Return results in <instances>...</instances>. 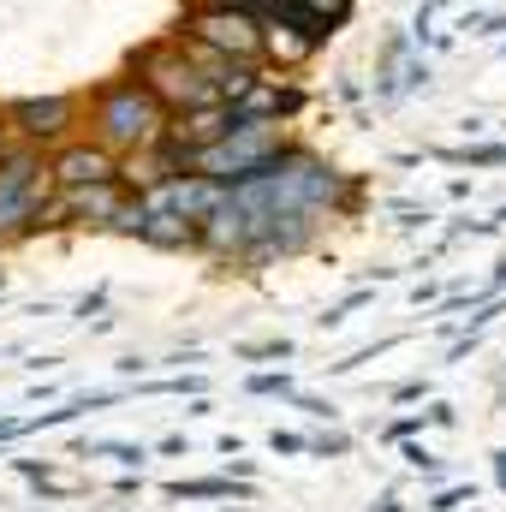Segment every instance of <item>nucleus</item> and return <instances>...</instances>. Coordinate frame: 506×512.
Returning <instances> with one entry per match:
<instances>
[{
    "label": "nucleus",
    "instance_id": "nucleus-1",
    "mask_svg": "<svg viewBox=\"0 0 506 512\" xmlns=\"http://www.w3.org/2000/svg\"><path fill=\"white\" fill-rule=\"evenodd\" d=\"M167 120H173V114H167L137 78L102 84L96 102H90V137H96L102 149H114V155H131V149L161 143V137H167Z\"/></svg>",
    "mask_w": 506,
    "mask_h": 512
},
{
    "label": "nucleus",
    "instance_id": "nucleus-2",
    "mask_svg": "<svg viewBox=\"0 0 506 512\" xmlns=\"http://www.w3.org/2000/svg\"><path fill=\"white\" fill-rule=\"evenodd\" d=\"M131 78L167 108V114H191V108H209V102H221L215 96V84H209V72L179 48V36H161V42H143L137 54H131Z\"/></svg>",
    "mask_w": 506,
    "mask_h": 512
},
{
    "label": "nucleus",
    "instance_id": "nucleus-3",
    "mask_svg": "<svg viewBox=\"0 0 506 512\" xmlns=\"http://www.w3.org/2000/svg\"><path fill=\"white\" fill-rule=\"evenodd\" d=\"M48 191H54L48 149H30L12 137V149L0 155V239H30V221L48 203Z\"/></svg>",
    "mask_w": 506,
    "mask_h": 512
},
{
    "label": "nucleus",
    "instance_id": "nucleus-4",
    "mask_svg": "<svg viewBox=\"0 0 506 512\" xmlns=\"http://www.w3.org/2000/svg\"><path fill=\"white\" fill-rule=\"evenodd\" d=\"M179 30H185V36H197L203 48L227 54V60H256V66H262V18L239 12V6L191 0V12H185V24H179Z\"/></svg>",
    "mask_w": 506,
    "mask_h": 512
},
{
    "label": "nucleus",
    "instance_id": "nucleus-5",
    "mask_svg": "<svg viewBox=\"0 0 506 512\" xmlns=\"http://www.w3.org/2000/svg\"><path fill=\"white\" fill-rule=\"evenodd\" d=\"M0 120L6 131L18 137V143H30V149H54V143H66L72 131H78V96H18V102H6L0 108Z\"/></svg>",
    "mask_w": 506,
    "mask_h": 512
},
{
    "label": "nucleus",
    "instance_id": "nucleus-6",
    "mask_svg": "<svg viewBox=\"0 0 506 512\" xmlns=\"http://www.w3.org/2000/svg\"><path fill=\"white\" fill-rule=\"evenodd\" d=\"M48 179H54V191L120 179V155H114V149H102L96 137H66V143H54V149H48Z\"/></svg>",
    "mask_w": 506,
    "mask_h": 512
},
{
    "label": "nucleus",
    "instance_id": "nucleus-7",
    "mask_svg": "<svg viewBox=\"0 0 506 512\" xmlns=\"http://www.w3.org/2000/svg\"><path fill=\"white\" fill-rule=\"evenodd\" d=\"M304 90L286 78V72H274V66H262L256 72V84L239 96V102H227L233 108V120H280V126H292L298 114H304Z\"/></svg>",
    "mask_w": 506,
    "mask_h": 512
},
{
    "label": "nucleus",
    "instance_id": "nucleus-8",
    "mask_svg": "<svg viewBox=\"0 0 506 512\" xmlns=\"http://www.w3.org/2000/svg\"><path fill=\"white\" fill-rule=\"evenodd\" d=\"M143 203H155V209H173V215H185V221H203L221 197H227V185H215L209 173H173V179H161L155 191H137Z\"/></svg>",
    "mask_w": 506,
    "mask_h": 512
},
{
    "label": "nucleus",
    "instance_id": "nucleus-9",
    "mask_svg": "<svg viewBox=\"0 0 506 512\" xmlns=\"http://www.w3.org/2000/svg\"><path fill=\"white\" fill-rule=\"evenodd\" d=\"M304 60H316V42L304 30H292V24H280V18H262V66L298 72Z\"/></svg>",
    "mask_w": 506,
    "mask_h": 512
},
{
    "label": "nucleus",
    "instance_id": "nucleus-10",
    "mask_svg": "<svg viewBox=\"0 0 506 512\" xmlns=\"http://www.w3.org/2000/svg\"><path fill=\"white\" fill-rule=\"evenodd\" d=\"M137 239H143V245H155V251H197V221H185V215H173V209L143 203Z\"/></svg>",
    "mask_w": 506,
    "mask_h": 512
},
{
    "label": "nucleus",
    "instance_id": "nucleus-11",
    "mask_svg": "<svg viewBox=\"0 0 506 512\" xmlns=\"http://www.w3.org/2000/svg\"><path fill=\"white\" fill-rule=\"evenodd\" d=\"M441 161H471V167H501V161H506V143H495V149H447Z\"/></svg>",
    "mask_w": 506,
    "mask_h": 512
},
{
    "label": "nucleus",
    "instance_id": "nucleus-12",
    "mask_svg": "<svg viewBox=\"0 0 506 512\" xmlns=\"http://www.w3.org/2000/svg\"><path fill=\"white\" fill-rule=\"evenodd\" d=\"M304 6H310V12H322V18H328V24L340 30V24L352 18V6H358V0H304Z\"/></svg>",
    "mask_w": 506,
    "mask_h": 512
},
{
    "label": "nucleus",
    "instance_id": "nucleus-13",
    "mask_svg": "<svg viewBox=\"0 0 506 512\" xmlns=\"http://www.w3.org/2000/svg\"><path fill=\"white\" fill-rule=\"evenodd\" d=\"M6 149H12V131H6V120H0V155H6Z\"/></svg>",
    "mask_w": 506,
    "mask_h": 512
}]
</instances>
